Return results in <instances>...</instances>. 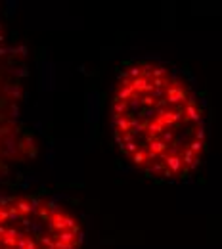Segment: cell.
Returning a JSON list of instances; mask_svg holds the SVG:
<instances>
[{
	"label": "cell",
	"instance_id": "cell-1",
	"mask_svg": "<svg viewBox=\"0 0 222 249\" xmlns=\"http://www.w3.org/2000/svg\"><path fill=\"white\" fill-rule=\"evenodd\" d=\"M113 138L128 163L157 180H184L207 150L203 107L188 83L157 62H136L111 96Z\"/></svg>",
	"mask_w": 222,
	"mask_h": 249
},
{
	"label": "cell",
	"instance_id": "cell-2",
	"mask_svg": "<svg viewBox=\"0 0 222 249\" xmlns=\"http://www.w3.org/2000/svg\"><path fill=\"white\" fill-rule=\"evenodd\" d=\"M83 224L65 205L42 196H0V249H83Z\"/></svg>",
	"mask_w": 222,
	"mask_h": 249
},
{
	"label": "cell",
	"instance_id": "cell-3",
	"mask_svg": "<svg viewBox=\"0 0 222 249\" xmlns=\"http://www.w3.org/2000/svg\"><path fill=\"white\" fill-rule=\"evenodd\" d=\"M14 113L16 104L0 98V175L14 163H23L34 150L31 136Z\"/></svg>",
	"mask_w": 222,
	"mask_h": 249
}]
</instances>
